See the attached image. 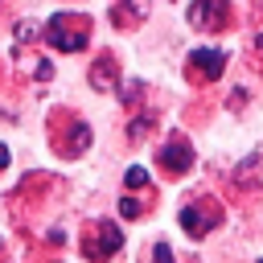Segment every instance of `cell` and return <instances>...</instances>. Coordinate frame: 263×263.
Returning a JSON list of instances; mask_svg holds the SVG:
<instances>
[{
    "label": "cell",
    "instance_id": "1",
    "mask_svg": "<svg viewBox=\"0 0 263 263\" xmlns=\"http://www.w3.org/2000/svg\"><path fill=\"white\" fill-rule=\"evenodd\" d=\"M45 37H49L53 49L78 53V49H86V41H90V21L78 16V12H58V16L45 25Z\"/></svg>",
    "mask_w": 263,
    "mask_h": 263
},
{
    "label": "cell",
    "instance_id": "2",
    "mask_svg": "<svg viewBox=\"0 0 263 263\" xmlns=\"http://www.w3.org/2000/svg\"><path fill=\"white\" fill-rule=\"evenodd\" d=\"M119 247H123V230H119L115 222H99V226H95V234L86 238V247H82V251H86L90 259H99V263H103V259H111Z\"/></svg>",
    "mask_w": 263,
    "mask_h": 263
},
{
    "label": "cell",
    "instance_id": "3",
    "mask_svg": "<svg viewBox=\"0 0 263 263\" xmlns=\"http://www.w3.org/2000/svg\"><path fill=\"white\" fill-rule=\"evenodd\" d=\"M189 21H193L197 29L218 33V29L230 21V0H193V4H189Z\"/></svg>",
    "mask_w": 263,
    "mask_h": 263
},
{
    "label": "cell",
    "instance_id": "9",
    "mask_svg": "<svg viewBox=\"0 0 263 263\" xmlns=\"http://www.w3.org/2000/svg\"><path fill=\"white\" fill-rule=\"evenodd\" d=\"M119 214H123V218H136V214H140V205H136L132 197H123V201H119Z\"/></svg>",
    "mask_w": 263,
    "mask_h": 263
},
{
    "label": "cell",
    "instance_id": "10",
    "mask_svg": "<svg viewBox=\"0 0 263 263\" xmlns=\"http://www.w3.org/2000/svg\"><path fill=\"white\" fill-rule=\"evenodd\" d=\"M4 164H8V148L0 144V168H4Z\"/></svg>",
    "mask_w": 263,
    "mask_h": 263
},
{
    "label": "cell",
    "instance_id": "6",
    "mask_svg": "<svg viewBox=\"0 0 263 263\" xmlns=\"http://www.w3.org/2000/svg\"><path fill=\"white\" fill-rule=\"evenodd\" d=\"M189 66H193V74H201V78H222L226 53H222V49H193V53H189Z\"/></svg>",
    "mask_w": 263,
    "mask_h": 263
},
{
    "label": "cell",
    "instance_id": "7",
    "mask_svg": "<svg viewBox=\"0 0 263 263\" xmlns=\"http://www.w3.org/2000/svg\"><path fill=\"white\" fill-rule=\"evenodd\" d=\"M123 185H127V189H144V185H148V168H140V164H132V168L123 173Z\"/></svg>",
    "mask_w": 263,
    "mask_h": 263
},
{
    "label": "cell",
    "instance_id": "4",
    "mask_svg": "<svg viewBox=\"0 0 263 263\" xmlns=\"http://www.w3.org/2000/svg\"><path fill=\"white\" fill-rule=\"evenodd\" d=\"M156 160H160V168H168L173 177H181V173L193 164V148H189L185 140H173V144H164V148L156 152Z\"/></svg>",
    "mask_w": 263,
    "mask_h": 263
},
{
    "label": "cell",
    "instance_id": "5",
    "mask_svg": "<svg viewBox=\"0 0 263 263\" xmlns=\"http://www.w3.org/2000/svg\"><path fill=\"white\" fill-rule=\"evenodd\" d=\"M214 222H218V210H210V205H185L181 210V226H185L189 238H201Z\"/></svg>",
    "mask_w": 263,
    "mask_h": 263
},
{
    "label": "cell",
    "instance_id": "11",
    "mask_svg": "<svg viewBox=\"0 0 263 263\" xmlns=\"http://www.w3.org/2000/svg\"><path fill=\"white\" fill-rule=\"evenodd\" d=\"M255 45H259V53H263V33H259V41H255Z\"/></svg>",
    "mask_w": 263,
    "mask_h": 263
},
{
    "label": "cell",
    "instance_id": "12",
    "mask_svg": "<svg viewBox=\"0 0 263 263\" xmlns=\"http://www.w3.org/2000/svg\"><path fill=\"white\" fill-rule=\"evenodd\" d=\"M259 263H263V259H259Z\"/></svg>",
    "mask_w": 263,
    "mask_h": 263
},
{
    "label": "cell",
    "instance_id": "8",
    "mask_svg": "<svg viewBox=\"0 0 263 263\" xmlns=\"http://www.w3.org/2000/svg\"><path fill=\"white\" fill-rule=\"evenodd\" d=\"M152 259H156V263H173V251H168L164 242H156V247H152Z\"/></svg>",
    "mask_w": 263,
    "mask_h": 263
}]
</instances>
